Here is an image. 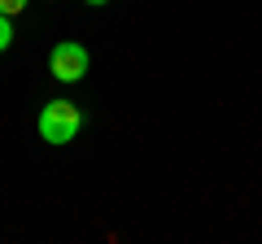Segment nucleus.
I'll return each instance as SVG.
<instances>
[{
	"mask_svg": "<svg viewBox=\"0 0 262 244\" xmlns=\"http://www.w3.org/2000/svg\"><path fill=\"white\" fill-rule=\"evenodd\" d=\"M88 66H92V53H88L83 44H75V39H61V44L48 53V75H53L57 83H79V79L88 75Z\"/></svg>",
	"mask_w": 262,
	"mask_h": 244,
	"instance_id": "2",
	"label": "nucleus"
},
{
	"mask_svg": "<svg viewBox=\"0 0 262 244\" xmlns=\"http://www.w3.org/2000/svg\"><path fill=\"white\" fill-rule=\"evenodd\" d=\"M39 140L44 144H70L79 135V127H83V113H79V105L75 101H48L44 109H39Z\"/></svg>",
	"mask_w": 262,
	"mask_h": 244,
	"instance_id": "1",
	"label": "nucleus"
},
{
	"mask_svg": "<svg viewBox=\"0 0 262 244\" xmlns=\"http://www.w3.org/2000/svg\"><path fill=\"white\" fill-rule=\"evenodd\" d=\"M83 5H110V0H83Z\"/></svg>",
	"mask_w": 262,
	"mask_h": 244,
	"instance_id": "5",
	"label": "nucleus"
},
{
	"mask_svg": "<svg viewBox=\"0 0 262 244\" xmlns=\"http://www.w3.org/2000/svg\"><path fill=\"white\" fill-rule=\"evenodd\" d=\"M31 0H0V13H9V18H18V13H27Z\"/></svg>",
	"mask_w": 262,
	"mask_h": 244,
	"instance_id": "4",
	"label": "nucleus"
},
{
	"mask_svg": "<svg viewBox=\"0 0 262 244\" xmlns=\"http://www.w3.org/2000/svg\"><path fill=\"white\" fill-rule=\"evenodd\" d=\"M9 44H13V18L0 13V53H9Z\"/></svg>",
	"mask_w": 262,
	"mask_h": 244,
	"instance_id": "3",
	"label": "nucleus"
}]
</instances>
